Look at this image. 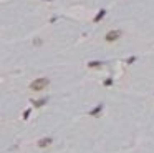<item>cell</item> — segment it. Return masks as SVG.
I'll return each instance as SVG.
<instances>
[{
  "label": "cell",
  "instance_id": "6da1fadb",
  "mask_svg": "<svg viewBox=\"0 0 154 153\" xmlns=\"http://www.w3.org/2000/svg\"><path fill=\"white\" fill-rule=\"evenodd\" d=\"M48 85H50V78L38 76V78H35V80L30 83V90H32V92H42V90H45Z\"/></svg>",
  "mask_w": 154,
  "mask_h": 153
},
{
  "label": "cell",
  "instance_id": "7a4b0ae2",
  "mask_svg": "<svg viewBox=\"0 0 154 153\" xmlns=\"http://www.w3.org/2000/svg\"><path fill=\"white\" fill-rule=\"evenodd\" d=\"M121 38V30H111V32H108V34L104 35V40L108 43H113L116 42V40H119Z\"/></svg>",
  "mask_w": 154,
  "mask_h": 153
},
{
  "label": "cell",
  "instance_id": "3957f363",
  "mask_svg": "<svg viewBox=\"0 0 154 153\" xmlns=\"http://www.w3.org/2000/svg\"><path fill=\"white\" fill-rule=\"evenodd\" d=\"M51 143H53V138H50V136H45V138H40V140H38V146H40V148H46V146H50Z\"/></svg>",
  "mask_w": 154,
  "mask_h": 153
},
{
  "label": "cell",
  "instance_id": "277c9868",
  "mask_svg": "<svg viewBox=\"0 0 154 153\" xmlns=\"http://www.w3.org/2000/svg\"><path fill=\"white\" fill-rule=\"evenodd\" d=\"M101 111H103V103H98V105H96L95 108H93V110L90 111V117H98V115H100Z\"/></svg>",
  "mask_w": 154,
  "mask_h": 153
},
{
  "label": "cell",
  "instance_id": "5b68a950",
  "mask_svg": "<svg viewBox=\"0 0 154 153\" xmlns=\"http://www.w3.org/2000/svg\"><path fill=\"white\" fill-rule=\"evenodd\" d=\"M101 67H103V62H100V60L88 62V68H101Z\"/></svg>",
  "mask_w": 154,
  "mask_h": 153
},
{
  "label": "cell",
  "instance_id": "8992f818",
  "mask_svg": "<svg viewBox=\"0 0 154 153\" xmlns=\"http://www.w3.org/2000/svg\"><path fill=\"white\" fill-rule=\"evenodd\" d=\"M104 15H106V10H104V9H101L100 12L96 13V17L93 18V22H100L101 18H104Z\"/></svg>",
  "mask_w": 154,
  "mask_h": 153
},
{
  "label": "cell",
  "instance_id": "52a82bcc",
  "mask_svg": "<svg viewBox=\"0 0 154 153\" xmlns=\"http://www.w3.org/2000/svg\"><path fill=\"white\" fill-rule=\"evenodd\" d=\"M46 100H48V98H42V100H37V102H33V105L35 106H43L46 103Z\"/></svg>",
  "mask_w": 154,
  "mask_h": 153
},
{
  "label": "cell",
  "instance_id": "ba28073f",
  "mask_svg": "<svg viewBox=\"0 0 154 153\" xmlns=\"http://www.w3.org/2000/svg\"><path fill=\"white\" fill-rule=\"evenodd\" d=\"M42 38H35V40H33V45H35V47H40V45H42Z\"/></svg>",
  "mask_w": 154,
  "mask_h": 153
},
{
  "label": "cell",
  "instance_id": "9c48e42d",
  "mask_svg": "<svg viewBox=\"0 0 154 153\" xmlns=\"http://www.w3.org/2000/svg\"><path fill=\"white\" fill-rule=\"evenodd\" d=\"M134 62H136V57H129V58L126 60V63H129V65H131V63H134Z\"/></svg>",
  "mask_w": 154,
  "mask_h": 153
},
{
  "label": "cell",
  "instance_id": "30bf717a",
  "mask_svg": "<svg viewBox=\"0 0 154 153\" xmlns=\"http://www.w3.org/2000/svg\"><path fill=\"white\" fill-rule=\"evenodd\" d=\"M104 85H106V87L113 85V78H108V80H104Z\"/></svg>",
  "mask_w": 154,
  "mask_h": 153
},
{
  "label": "cell",
  "instance_id": "8fae6325",
  "mask_svg": "<svg viewBox=\"0 0 154 153\" xmlns=\"http://www.w3.org/2000/svg\"><path fill=\"white\" fill-rule=\"evenodd\" d=\"M45 2H51V0H45Z\"/></svg>",
  "mask_w": 154,
  "mask_h": 153
}]
</instances>
